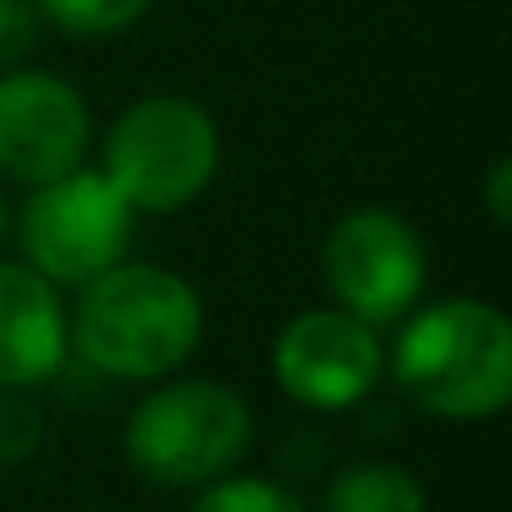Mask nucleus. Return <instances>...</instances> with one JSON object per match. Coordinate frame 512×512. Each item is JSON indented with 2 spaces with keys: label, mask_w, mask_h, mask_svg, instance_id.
Wrapping results in <instances>:
<instances>
[{
  "label": "nucleus",
  "mask_w": 512,
  "mask_h": 512,
  "mask_svg": "<svg viewBox=\"0 0 512 512\" xmlns=\"http://www.w3.org/2000/svg\"><path fill=\"white\" fill-rule=\"evenodd\" d=\"M402 392L447 422L497 417L512 397V322L477 297L412 312L392 347Z\"/></svg>",
  "instance_id": "2"
},
{
  "label": "nucleus",
  "mask_w": 512,
  "mask_h": 512,
  "mask_svg": "<svg viewBox=\"0 0 512 512\" xmlns=\"http://www.w3.org/2000/svg\"><path fill=\"white\" fill-rule=\"evenodd\" d=\"M41 41V11L36 0H0V76L21 71L26 56Z\"/></svg>",
  "instance_id": "14"
},
{
  "label": "nucleus",
  "mask_w": 512,
  "mask_h": 512,
  "mask_svg": "<svg viewBox=\"0 0 512 512\" xmlns=\"http://www.w3.org/2000/svg\"><path fill=\"white\" fill-rule=\"evenodd\" d=\"M36 11H41V21H51L66 36L101 41V36L131 31L151 11V0H36Z\"/></svg>",
  "instance_id": "11"
},
{
  "label": "nucleus",
  "mask_w": 512,
  "mask_h": 512,
  "mask_svg": "<svg viewBox=\"0 0 512 512\" xmlns=\"http://www.w3.org/2000/svg\"><path fill=\"white\" fill-rule=\"evenodd\" d=\"M487 211H492L497 226L512 221V161H507V156L492 161V176H487Z\"/></svg>",
  "instance_id": "15"
},
{
  "label": "nucleus",
  "mask_w": 512,
  "mask_h": 512,
  "mask_svg": "<svg viewBox=\"0 0 512 512\" xmlns=\"http://www.w3.org/2000/svg\"><path fill=\"white\" fill-rule=\"evenodd\" d=\"M191 512H307L297 492H287L282 482L267 477H216L206 482V492L196 497Z\"/></svg>",
  "instance_id": "12"
},
{
  "label": "nucleus",
  "mask_w": 512,
  "mask_h": 512,
  "mask_svg": "<svg viewBox=\"0 0 512 512\" xmlns=\"http://www.w3.org/2000/svg\"><path fill=\"white\" fill-rule=\"evenodd\" d=\"M91 111L81 91L51 71L0 76V176L21 186H46L86 161Z\"/></svg>",
  "instance_id": "8"
},
{
  "label": "nucleus",
  "mask_w": 512,
  "mask_h": 512,
  "mask_svg": "<svg viewBox=\"0 0 512 512\" xmlns=\"http://www.w3.org/2000/svg\"><path fill=\"white\" fill-rule=\"evenodd\" d=\"M251 447L246 402L206 377L156 387L126 422V457L161 487H206Z\"/></svg>",
  "instance_id": "3"
},
{
  "label": "nucleus",
  "mask_w": 512,
  "mask_h": 512,
  "mask_svg": "<svg viewBox=\"0 0 512 512\" xmlns=\"http://www.w3.org/2000/svg\"><path fill=\"white\" fill-rule=\"evenodd\" d=\"M41 447V412L31 397L0 387V467H16Z\"/></svg>",
  "instance_id": "13"
},
{
  "label": "nucleus",
  "mask_w": 512,
  "mask_h": 512,
  "mask_svg": "<svg viewBox=\"0 0 512 512\" xmlns=\"http://www.w3.org/2000/svg\"><path fill=\"white\" fill-rule=\"evenodd\" d=\"M131 236H136L131 201L111 186L106 171L86 166L36 186V196L21 211L26 267L41 272L51 287H86L91 277L121 267Z\"/></svg>",
  "instance_id": "5"
},
{
  "label": "nucleus",
  "mask_w": 512,
  "mask_h": 512,
  "mask_svg": "<svg viewBox=\"0 0 512 512\" xmlns=\"http://www.w3.org/2000/svg\"><path fill=\"white\" fill-rule=\"evenodd\" d=\"M322 272L342 312L367 327H387L402 322L427 287V246L402 216L362 206L327 231Z\"/></svg>",
  "instance_id": "6"
},
{
  "label": "nucleus",
  "mask_w": 512,
  "mask_h": 512,
  "mask_svg": "<svg viewBox=\"0 0 512 512\" xmlns=\"http://www.w3.org/2000/svg\"><path fill=\"white\" fill-rule=\"evenodd\" d=\"M322 512H427V492L397 462H357L332 477Z\"/></svg>",
  "instance_id": "10"
},
{
  "label": "nucleus",
  "mask_w": 512,
  "mask_h": 512,
  "mask_svg": "<svg viewBox=\"0 0 512 512\" xmlns=\"http://www.w3.org/2000/svg\"><path fill=\"white\" fill-rule=\"evenodd\" d=\"M6 221H11V216H6V196H0V236H6Z\"/></svg>",
  "instance_id": "16"
},
{
  "label": "nucleus",
  "mask_w": 512,
  "mask_h": 512,
  "mask_svg": "<svg viewBox=\"0 0 512 512\" xmlns=\"http://www.w3.org/2000/svg\"><path fill=\"white\" fill-rule=\"evenodd\" d=\"M66 337L86 367L121 382H156L196 352L201 297L166 267L121 262L81 287Z\"/></svg>",
  "instance_id": "1"
},
{
  "label": "nucleus",
  "mask_w": 512,
  "mask_h": 512,
  "mask_svg": "<svg viewBox=\"0 0 512 512\" xmlns=\"http://www.w3.org/2000/svg\"><path fill=\"white\" fill-rule=\"evenodd\" d=\"M272 372L282 392L312 412L357 407L387 372V347L377 327L357 322L342 307L302 312L282 327L272 347Z\"/></svg>",
  "instance_id": "7"
},
{
  "label": "nucleus",
  "mask_w": 512,
  "mask_h": 512,
  "mask_svg": "<svg viewBox=\"0 0 512 512\" xmlns=\"http://www.w3.org/2000/svg\"><path fill=\"white\" fill-rule=\"evenodd\" d=\"M66 307L61 292L26 262H0V387L26 392L51 382L66 362Z\"/></svg>",
  "instance_id": "9"
},
{
  "label": "nucleus",
  "mask_w": 512,
  "mask_h": 512,
  "mask_svg": "<svg viewBox=\"0 0 512 512\" xmlns=\"http://www.w3.org/2000/svg\"><path fill=\"white\" fill-rule=\"evenodd\" d=\"M221 161L216 121L186 96H146L121 111L106 136V176L141 216L191 206Z\"/></svg>",
  "instance_id": "4"
}]
</instances>
